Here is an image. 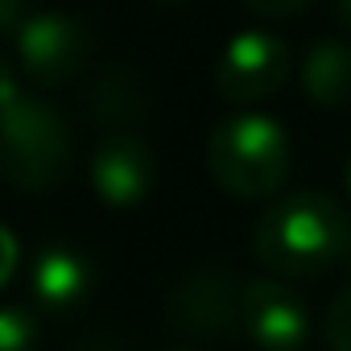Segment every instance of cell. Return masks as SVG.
I'll return each instance as SVG.
<instances>
[{"label": "cell", "instance_id": "1", "mask_svg": "<svg viewBox=\"0 0 351 351\" xmlns=\"http://www.w3.org/2000/svg\"><path fill=\"white\" fill-rule=\"evenodd\" d=\"M351 219L339 199L322 191H302L277 199L252 236L256 261L277 277H322L347 261Z\"/></svg>", "mask_w": 351, "mask_h": 351}, {"label": "cell", "instance_id": "2", "mask_svg": "<svg viewBox=\"0 0 351 351\" xmlns=\"http://www.w3.org/2000/svg\"><path fill=\"white\" fill-rule=\"evenodd\" d=\"M71 173V128L66 120L38 99L34 91L17 87L0 104V178L42 195Z\"/></svg>", "mask_w": 351, "mask_h": 351}, {"label": "cell", "instance_id": "3", "mask_svg": "<svg viewBox=\"0 0 351 351\" xmlns=\"http://www.w3.org/2000/svg\"><path fill=\"white\" fill-rule=\"evenodd\" d=\"M207 165L219 191H228L232 199H273L289 173L285 124L265 112L228 116L207 141Z\"/></svg>", "mask_w": 351, "mask_h": 351}, {"label": "cell", "instance_id": "4", "mask_svg": "<svg viewBox=\"0 0 351 351\" xmlns=\"http://www.w3.org/2000/svg\"><path fill=\"white\" fill-rule=\"evenodd\" d=\"M17 46V71L34 87H66L75 83L87 62H91V29L71 17V13H29L21 34L13 38Z\"/></svg>", "mask_w": 351, "mask_h": 351}, {"label": "cell", "instance_id": "5", "mask_svg": "<svg viewBox=\"0 0 351 351\" xmlns=\"http://www.w3.org/2000/svg\"><path fill=\"white\" fill-rule=\"evenodd\" d=\"M289 75V50L277 34L269 29H244L236 34L219 62H215V91L228 104L252 108L261 99H269Z\"/></svg>", "mask_w": 351, "mask_h": 351}, {"label": "cell", "instance_id": "6", "mask_svg": "<svg viewBox=\"0 0 351 351\" xmlns=\"http://www.w3.org/2000/svg\"><path fill=\"white\" fill-rule=\"evenodd\" d=\"M87 178H91V191L104 207H116V211H128V207H141L149 195H153V182H157V157L153 149L128 132V128H112L99 136V145L91 149V161H87Z\"/></svg>", "mask_w": 351, "mask_h": 351}, {"label": "cell", "instance_id": "7", "mask_svg": "<svg viewBox=\"0 0 351 351\" xmlns=\"http://www.w3.org/2000/svg\"><path fill=\"white\" fill-rule=\"evenodd\" d=\"M240 293L244 285L228 269H195L169 293L165 318L191 339H228L240 330Z\"/></svg>", "mask_w": 351, "mask_h": 351}, {"label": "cell", "instance_id": "8", "mask_svg": "<svg viewBox=\"0 0 351 351\" xmlns=\"http://www.w3.org/2000/svg\"><path fill=\"white\" fill-rule=\"evenodd\" d=\"M240 326L261 351H298L310 339V310L289 285L252 277L240 293Z\"/></svg>", "mask_w": 351, "mask_h": 351}, {"label": "cell", "instance_id": "9", "mask_svg": "<svg viewBox=\"0 0 351 351\" xmlns=\"http://www.w3.org/2000/svg\"><path fill=\"white\" fill-rule=\"evenodd\" d=\"M91 293V261L75 244H46L29 265V298L50 314H71Z\"/></svg>", "mask_w": 351, "mask_h": 351}, {"label": "cell", "instance_id": "10", "mask_svg": "<svg viewBox=\"0 0 351 351\" xmlns=\"http://www.w3.org/2000/svg\"><path fill=\"white\" fill-rule=\"evenodd\" d=\"M298 79H302V95L314 108L351 104V42H343V38L314 42L298 66Z\"/></svg>", "mask_w": 351, "mask_h": 351}, {"label": "cell", "instance_id": "11", "mask_svg": "<svg viewBox=\"0 0 351 351\" xmlns=\"http://www.w3.org/2000/svg\"><path fill=\"white\" fill-rule=\"evenodd\" d=\"M0 351H38V318L25 306H0Z\"/></svg>", "mask_w": 351, "mask_h": 351}, {"label": "cell", "instance_id": "12", "mask_svg": "<svg viewBox=\"0 0 351 351\" xmlns=\"http://www.w3.org/2000/svg\"><path fill=\"white\" fill-rule=\"evenodd\" d=\"M322 339L330 351H351V285L335 293V302L322 314Z\"/></svg>", "mask_w": 351, "mask_h": 351}, {"label": "cell", "instance_id": "13", "mask_svg": "<svg viewBox=\"0 0 351 351\" xmlns=\"http://www.w3.org/2000/svg\"><path fill=\"white\" fill-rule=\"evenodd\" d=\"M17 261H21V248H17V240H13V232L0 223V289H5L9 281H13V273H17Z\"/></svg>", "mask_w": 351, "mask_h": 351}, {"label": "cell", "instance_id": "14", "mask_svg": "<svg viewBox=\"0 0 351 351\" xmlns=\"http://www.w3.org/2000/svg\"><path fill=\"white\" fill-rule=\"evenodd\" d=\"M25 21H29L25 0H0V38H17Z\"/></svg>", "mask_w": 351, "mask_h": 351}, {"label": "cell", "instance_id": "15", "mask_svg": "<svg viewBox=\"0 0 351 351\" xmlns=\"http://www.w3.org/2000/svg\"><path fill=\"white\" fill-rule=\"evenodd\" d=\"M244 5L261 17H293V13L310 9V0H244Z\"/></svg>", "mask_w": 351, "mask_h": 351}, {"label": "cell", "instance_id": "16", "mask_svg": "<svg viewBox=\"0 0 351 351\" xmlns=\"http://www.w3.org/2000/svg\"><path fill=\"white\" fill-rule=\"evenodd\" d=\"M17 87H21V71H13V66H9V58L0 54V104H5Z\"/></svg>", "mask_w": 351, "mask_h": 351}, {"label": "cell", "instance_id": "17", "mask_svg": "<svg viewBox=\"0 0 351 351\" xmlns=\"http://www.w3.org/2000/svg\"><path fill=\"white\" fill-rule=\"evenodd\" d=\"M335 17H339V25L351 34V0H335Z\"/></svg>", "mask_w": 351, "mask_h": 351}, {"label": "cell", "instance_id": "18", "mask_svg": "<svg viewBox=\"0 0 351 351\" xmlns=\"http://www.w3.org/2000/svg\"><path fill=\"white\" fill-rule=\"evenodd\" d=\"M343 182H347V203H351V161H347V173H343Z\"/></svg>", "mask_w": 351, "mask_h": 351}, {"label": "cell", "instance_id": "19", "mask_svg": "<svg viewBox=\"0 0 351 351\" xmlns=\"http://www.w3.org/2000/svg\"><path fill=\"white\" fill-rule=\"evenodd\" d=\"M153 5H186V0H153Z\"/></svg>", "mask_w": 351, "mask_h": 351}]
</instances>
